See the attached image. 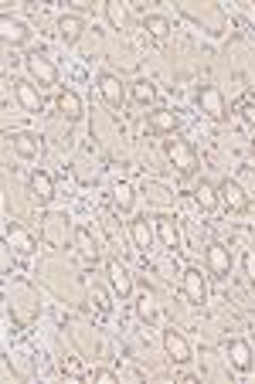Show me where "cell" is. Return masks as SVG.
<instances>
[{
    "instance_id": "cell-22",
    "label": "cell",
    "mask_w": 255,
    "mask_h": 384,
    "mask_svg": "<svg viewBox=\"0 0 255 384\" xmlns=\"http://www.w3.org/2000/svg\"><path fill=\"white\" fill-rule=\"evenodd\" d=\"M76 245H78V255H82V262H89V265H95V259H99V245L92 242V235L85 228L76 231Z\"/></svg>"
},
{
    "instance_id": "cell-1",
    "label": "cell",
    "mask_w": 255,
    "mask_h": 384,
    "mask_svg": "<svg viewBox=\"0 0 255 384\" xmlns=\"http://www.w3.org/2000/svg\"><path fill=\"white\" fill-rule=\"evenodd\" d=\"M167 156H170V164H174L184 177H191V174L197 170V156L184 139H170V143H167Z\"/></svg>"
},
{
    "instance_id": "cell-2",
    "label": "cell",
    "mask_w": 255,
    "mask_h": 384,
    "mask_svg": "<svg viewBox=\"0 0 255 384\" xmlns=\"http://www.w3.org/2000/svg\"><path fill=\"white\" fill-rule=\"evenodd\" d=\"M105 276H109V286L113 292L120 296V299H130L133 296V276H130V269L123 265V262H105Z\"/></svg>"
},
{
    "instance_id": "cell-19",
    "label": "cell",
    "mask_w": 255,
    "mask_h": 384,
    "mask_svg": "<svg viewBox=\"0 0 255 384\" xmlns=\"http://www.w3.org/2000/svg\"><path fill=\"white\" fill-rule=\"evenodd\" d=\"M31 191H34V198L41 201V204H48V201L55 198V184H51V177H48L45 170L31 174Z\"/></svg>"
},
{
    "instance_id": "cell-27",
    "label": "cell",
    "mask_w": 255,
    "mask_h": 384,
    "mask_svg": "<svg viewBox=\"0 0 255 384\" xmlns=\"http://www.w3.org/2000/svg\"><path fill=\"white\" fill-rule=\"evenodd\" d=\"M116 204H120V211H130V208H133V187L130 184L116 187Z\"/></svg>"
},
{
    "instance_id": "cell-14",
    "label": "cell",
    "mask_w": 255,
    "mask_h": 384,
    "mask_svg": "<svg viewBox=\"0 0 255 384\" xmlns=\"http://www.w3.org/2000/svg\"><path fill=\"white\" fill-rule=\"evenodd\" d=\"M55 106H58V112L68 119V123H76V119H82V99H78L72 89H61L58 99H55Z\"/></svg>"
},
{
    "instance_id": "cell-29",
    "label": "cell",
    "mask_w": 255,
    "mask_h": 384,
    "mask_svg": "<svg viewBox=\"0 0 255 384\" xmlns=\"http://www.w3.org/2000/svg\"><path fill=\"white\" fill-rule=\"evenodd\" d=\"M249 123L255 126V109H249Z\"/></svg>"
},
{
    "instance_id": "cell-13",
    "label": "cell",
    "mask_w": 255,
    "mask_h": 384,
    "mask_svg": "<svg viewBox=\"0 0 255 384\" xmlns=\"http://www.w3.org/2000/svg\"><path fill=\"white\" fill-rule=\"evenodd\" d=\"M14 95H17V102L28 109V112H41V95H38V89L31 85V82H24V78H17L14 82Z\"/></svg>"
},
{
    "instance_id": "cell-7",
    "label": "cell",
    "mask_w": 255,
    "mask_h": 384,
    "mask_svg": "<svg viewBox=\"0 0 255 384\" xmlns=\"http://www.w3.org/2000/svg\"><path fill=\"white\" fill-rule=\"evenodd\" d=\"M208 269L214 279H228V272H231V252L222 242L208 245Z\"/></svg>"
},
{
    "instance_id": "cell-3",
    "label": "cell",
    "mask_w": 255,
    "mask_h": 384,
    "mask_svg": "<svg viewBox=\"0 0 255 384\" xmlns=\"http://www.w3.org/2000/svg\"><path fill=\"white\" fill-rule=\"evenodd\" d=\"M180 289H184V296H187L194 306H204V303H208V286H204V276H201L197 269H184Z\"/></svg>"
},
{
    "instance_id": "cell-26",
    "label": "cell",
    "mask_w": 255,
    "mask_h": 384,
    "mask_svg": "<svg viewBox=\"0 0 255 384\" xmlns=\"http://www.w3.org/2000/svg\"><path fill=\"white\" fill-rule=\"evenodd\" d=\"M153 95H157V89H153V82H147V78H140V82H133V99L136 102H153Z\"/></svg>"
},
{
    "instance_id": "cell-18",
    "label": "cell",
    "mask_w": 255,
    "mask_h": 384,
    "mask_svg": "<svg viewBox=\"0 0 255 384\" xmlns=\"http://www.w3.org/2000/svg\"><path fill=\"white\" fill-rule=\"evenodd\" d=\"M4 235H7V242H11V248H17V252H24V255L38 248V242H34V238H31V235H28L24 228H21V225H7V231H4Z\"/></svg>"
},
{
    "instance_id": "cell-23",
    "label": "cell",
    "mask_w": 255,
    "mask_h": 384,
    "mask_svg": "<svg viewBox=\"0 0 255 384\" xmlns=\"http://www.w3.org/2000/svg\"><path fill=\"white\" fill-rule=\"evenodd\" d=\"M105 17H109V24H113L116 31H123V28L130 24V11L123 7L120 0H109V4H105Z\"/></svg>"
},
{
    "instance_id": "cell-8",
    "label": "cell",
    "mask_w": 255,
    "mask_h": 384,
    "mask_svg": "<svg viewBox=\"0 0 255 384\" xmlns=\"http://www.w3.org/2000/svg\"><path fill=\"white\" fill-rule=\"evenodd\" d=\"M0 38H4V45H24L31 38V31L24 21H14L11 14H4L0 17Z\"/></svg>"
},
{
    "instance_id": "cell-21",
    "label": "cell",
    "mask_w": 255,
    "mask_h": 384,
    "mask_svg": "<svg viewBox=\"0 0 255 384\" xmlns=\"http://www.w3.org/2000/svg\"><path fill=\"white\" fill-rule=\"evenodd\" d=\"M130 235H133V245L143 248V252H147V248L153 245V238H157V231H153V225L147 218H143V221H133V225H130Z\"/></svg>"
},
{
    "instance_id": "cell-28",
    "label": "cell",
    "mask_w": 255,
    "mask_h": 384,
    "mask_svg": "<svg viewBox=\"0 0 255 384\" xmlns=\"http://www.w3.org/2000/svg\"><path fill=\"white\" fill-rule=\"evenodd\" d=\"M89 381H95V384H116V374H113V370H105V368H99V370H89Z\"/></svg>"
},
{
    "instance_id": "cell-17",
    "label": "cell",
    "mask_w": 255,
    "mask_h": 384,
    "mask_svg": "<svg viewBox=\"0 0 255 384\" xmlns=\"http://www.w3.org/2000/svg\"><path fill=\"white\" fill-rule=\"evenodd\" d=\"M11 146H14L17 156H24V160H34V156L41 154V139L34 137V133H14V137H11Z\"/></svg>"
},
{
    "instance_id": "cell-11",
    "label": "cell",
    "mask_w": 255,
    "mask_h": 384,
    "mask_svg": "<svg viewBox=\"0 0 255 384\" xmlns=\"http://www.w3.org/2000/svg\"><path fill=\"white\" fill-rule=\"evenodd\" d=\"M228 361H231V368L235 370H252V343L249 340H231L228 343Z\"/></svg>"
},
{
    "instance_id": "cell-9",
    "label": "cell",
    "mask_w": 255,
    "mask_h": 384,
    "mask_svg": "<svg viewBox=\"0 0 255 384\" xmlns=\"http://www.w3.org/2000/svg\"><path fill=\"white\" fill-rule=\"evenodd\" d=\"M218 198L228 204V211H245L249 208V198H245V191L239 187V181H228V177L218 184Z\"/></svg>"
},
{
    "instance_id": "cell-6",
    "label": "cell",
    "mask_w": 255,
    "mask_h": 384,
    "mask_svg": "<svg viewBox=\"0 0 255 384\" xmlns=\"http://www.w3.org/2000/svg\"><path fill=\"white\" fill-rule=\"evenodd\" d=\"M28 72H31V78L38 82V85H55L58 82V68L48 62V58H41V55H28Z\"/></svg>"
},
{
    "instance_id": "cell-5",
    "label": "cell",
    "mask_w": 255,
    "mask_h": 384,
    "mask_svg": "<svg viewBox=\"0 0 255 384\" xmlns=\"http://www.w3.org/2000/svg\"><path fill=\"white\" fill-rule=\"evenodd\" d=\"M197 102H201V109L208 112L211 119H225V95H222L218 85H204L197 92Z\"/></svg>"
},
{
    "instance_id": "cell-24",
    "label": "cell",
    "mask_w": 255,
    "mask_h": 384,
    "mask_svg": "<svg viewBox=\"0 0 255 384\" xmlns=\"http://www.w3.org/2000/svg\"><path fill=\"white\" fill-rule=\"evenodd\" d=\"M136 313H140V320H147V323L157 320V299H153L150 289L140 296V303H136Z\"/></svg>"
},
{
    "instance_id": "cell-16",
    "label": "cell",
    "mask_w": 255,
    "mask_h": 384,
    "mask_svg": "<svg viewBox=\"0 0 255 384\" xmlns=\"http://www.w3.org/2000/svg\"><path fill=\"white\" fill-rule=\"evenodd\" d=\"M82 31H85V21L78 14H61L58 21V34H61V41L65 45H76L78 38H82Z\"/></svg>"
},
{
    "instance_id": "cell-15",
    "label": "cell",
    "mask_w": 255,
    "mask_h": 384,
    "mask_svg": "<svg viewBox=\"0 0 255 384\" xmlns=\"http://www.w3.org/2000/svg\"><path fill=\"white\" fill-rule=\"evenodd\" d=\"M147 126H150L153 133H174V129L180 126V116L174 112V109H153Z\"/></svg>"
},
{
    "instance_id": "cell-12",
    "label": "cell",
    "mask_w": 255,
    "mask_h": 384,
    "mask_svg": "<svg viewBox=\"0 0 255 384\" xmlns=\"http://www.w3.org/2000/svg\"><path fill=\"white\" fill-rule=\"evenodd\" d=\"M164 347H167V353H170L174 364H187V361H191V347H187V340L180 337L177 330H167L164 334Z\"/></svg>"
},
{
    "instance_id": "cell-4",
    "label": "cell",
    "mask_w": 255,
    "mask_h": 384,
    "mask_svg": "<svg viewBox=\"0 0 255 384\" xmlns=\"http://www.w3.org/2000/svg\"><path fill=\"white\" fill-rule=\"evenodd\" d=\"M99 95H103L105 102L113 109H123V102H126V89H123L120 75H113V72H103L99 75Z\"/></svg>"
},
{
    "instance_id": "cell-20",
    "label": "cell",
    "mask_w": 255,
    "mask_h": 384,
    "mask_svg": "<svg viewBox=\"0 0 255 384\" xmlns=\"http://www.w3.org/2000/svg\"><path fill=\"white\" fill-rule=\"evenodd\" d=\"M194 201H197V208H201V211H214V208H218V187L211 184V181H201V184L194 187Z\"/></svg>"
},
{
    "instance_id": "cell-25",
    "label": "cell",
    "mask_w": 255,
    "mask_h": 384,
    "mask_svg": "<svg viewBox=\"0 0 255 384\" xmlns=\"http://www.w3.org/2000/svg\"><path fill=\"white\" fill-rule=\"evenodd\" d=\"M143 24H147V31H150L153 38H167V34H170V21H167L164 14H150Z\"/></svg>"
},
{
    "instance_id": "cell-10",
    "label": "cell",
    "mask_w": 255,
    "mask_h": 384,
    "mask_svg": "<svg viewBox=\"0 0 255 384\" xmlns=\"http://www.w3.org/2000/svg\"><path fill=\"white\" fill-rule=\"evenodd\" d=\"M153 231H157V238H160V242H164L167 248H177V245H180L177 218H170V215H157V218H153Z\"/></svg>"
}]
</instances>
